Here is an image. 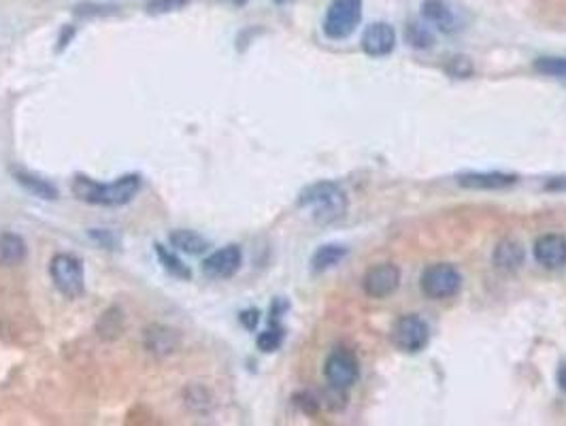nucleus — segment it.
Wrapping results in <instances>:
<instances>
[{"mask_svg":"<svg viewBox=\"0 0 566 426\" xmlns=\"http://www.w3.org/2000/svg\"><path fill=\"white\" fill-rule=\"evenodd\" d=\"M49 277L54 288L65 299L75 300L85 292V269L82 258L71 252H60L51 258Z\"/></svg>","mask_w":566,"mask_h":426,"instance_id":"7ed1b4c3","label":"nucleus"},{"mask_svg":"<svg viewBox=\"0 0 566 426\" xmlns=\"http://www.w3.org/2000/svg\"><path fill=\"white\" fill-rule=\"evenodd\" d=\"M396 48V32L387 22H375L362 34V49L373 58L390 56Z\"/></svg>","mask_w":566,"mask_h":426,"instance_id":"9b49d317","label":"nucleus"},{"mask_svg":"<svg viewBox=\"0 0 566 426\" xmlns=\"http://www.w3.org/2000/svg\"><path fill=\"white\" fill-rule=\"evenodd\" d=\"M181 345V335L167 324H150L143 331V348L147 354L156 358H167L175 354Z\"/></svg>","mask_w":566,"mask_h":426,"instance_id":"9d476101","label":"nucleus"},{"mask_svg":"<svg viewBox=\"0 0 566 426\" xmlns=\"http://www.w3.org/2000/svg\"><path fill=\"white\" fill-rule=\"evenodd\" d=\"M187 4H190V0H150V3H147V11L153 15H162L186 9Z\"/></svg>","mask_w":566,"mask_h":426,"instance_id":"bb28decb","label":"nucleus"},{"mask_svg":"<svg viewBox=\"0 0 566 426\" xmlns=\"http://www.w3.org/2000/svg\"><path fill=\"white\" fill-rule=\"evenodd\" d=\"M11 175H13L17 184L24 187L26 192H30L32 196L45 198V201H56V198L60 196L58 187L51 184V181L39 178V175L34 173H28L24 169H11Z\"/></svg>","mask_w":566,"mask_h":426,"instance_id":"f3484780","label":"nucleus"},{"mask_svg":"<svg viewBox=\"0 0 566 426\" xmlns=\"http://www.w3.org/2000/svg\"><path fill=\"white\" fill-rule=\"evenodd\" d=\"M170 248L177 252L187 254V256H203L209 252V239H205L200 232L190 229H175L169 235Z\"/></svg>","mask_w":566,"mask_h":426,"instance_id":"4468645a","label":"nucleus"},{"mask_svg":"<svg viewBox=\"0 0 566 426\" xmlns=\"http://www.w3.org/2000/svg\"><path fill=\"white\" fill-rule=\"evenodd\" d=\"M28 258L26 241L15 232H0V266L11 269L20 266Z\"/></svg>","mask_w":566,"mask_h":426,"instance_id":"2eb2a0df","label":"nucleus"},{"mask_svg":"<svg viewBox=\"0 0 566 426\" xmlns=\"http://www.w3.org/2000/svg\"><path fill=\"white\" fill-rule=\"evenodd\" d=\"M239 320H241V324L248 331H254L256 326H258L260 322V311L258 309H245L241 311V316H239Z\"/></svg>","mask_w":566,"mask_h":426,"instance_id":"c756f323","label":"nucleus"},{"mask_svg":"<svg viewBox=\"0 0 566 426\" xmlns=\"http://www.w3.org/2000/svg\"><path fill=\"white\" fill-rule=\"evenodd\" d=\"M292 401H294V405L299 407L302 413H307V416H316L319 412V399L309 390L296 392V395L292 396Z\"/></svg>","mask_w":566,"mask_h":426,"instance_id":"a878e982","label":"nucleus"},{"mask_svg":"<svg viewBox=\"0 0 566 426\" xmlns=\"http://www.w3.org/2000/svg\"><path fill=\"white\" fill-rule=\"evenodd\" d=\"M405 37H407V43L414 45L417 49H428L434 45V37L431 32V28L424 24H409L407 30H405Z\"/></svg>","mask_w":566,"mask_h":426,"instance_id":"b1692460","label":"nucleus"},{"mask_svg":"<svg viewBox=\"0 0 566 426\" xmlns=\"http://www.w3.org/2000/svg\"><path fill=\"white\" fill-rule=\"evenodd\" d=\"M300 207H313L318 224H333L347 212V196L336 181H316L299 195Z\"/></svg>","mask_w":566,"mask_h":426,"instance_id":"f03ea898","label":"nucleus"},{"mask_svg":"<svg viewBox=\"0 0 566 426\" xmlns=\"http://www.w3.org/2000/svg\"><path fill=\"white\" fill-rule=\"evenodd\" d=\"M283 337H285V331H283L282 324L271 322V326H268L265 333L258 335L256 343H258L260 352H265V354H271V352H277L279 348H282Z\"/></svg>","mask_w":566,"mask_h":426,"instance_id":"5701e85b","label":"nucleus"},{"mask_svg":"<svg viewBox=\"0 0 566 426\" xmlns=\"http://www.w3.org/2000/svg\"><path fill=\"white\" fill-rule=\"evenodd\" d=\"M324 378L333 388L347 390L358 382L360 365L356 356L347 350H335L324 362Z\"/></svg>","mask_w":566,"mask_h":426,"instance_id":"0eeeda50","label":"nucleus"},{"mask_svg":"<svg viewBox=\"0 0 566 426\" xmlns=\"http://www.w3.org/2000/svg\"><path fill=\"white\" fill-rule=\"evenodd\" d=\"M156 256L160 260V265H162V269L169 273V275L177 277V280H184V282H190L192 280V271L190 266H187L184 260L177 256L173 249H169L167 246H162V243H156Z\"/></svg>","mask_w":566,"mask_h":426,"instance_id":"aec40b11","label":"nucleus"},{"mask_svg":"<svg viewBox=\"0 0 566 426\" xmlns=\"http://www.w3.org/2000/svg\"><path fill=\"white\" fill-rule=\"evenodd\" d=\"M362 17V0H333L324 17V32L326 37L347 39L356 30Z\"/></svg>","mask_w":566,"mask_h":426,"instance_id":"39448f33","label":"nucleus"},{"mask_svg":"<svg viewBox=\"0 0 566 426\" xmlns=\"http://www.w3.org/2000/svg\"><path fill=\"white\" fill-rule=\"evenodd\" d=\"M392 343L396 345V350L405 352V354H417L428 345L431 339V331H428L426 322L420 316L407 314L400 316L392 326Z\"/></svg>","mask_w":566,"mask_h":426,"instance_id":"423d86ee","label":"nucleus"},{"mask_svg":"<svg viewBox=\"0 0 566 426\" xmlns=\"http://www.w3.org/2000/svg\"><path fill=\"white\" fill-rule=\"evenodd\" d=\"M535 258L545 269H562L566 265V237L552 232L536 239Z\"/></svg>","mask_w":566,"mask_h":426,"instance_id":"f8f14e48","label":"nucleus"},{"mask_svg":"<svg viewBox=\"0 0 566 426\" xmlns=\"http://www.w3.org/2000/svg\"><path fill=\"white\" fill-rule=\"evenodd\" d=\"M420 286L422 292H424L428 299H451L460 292L462 275L456 266H451L448 263H437L431 265L428 269H424V273H422Z\"/></svg>","mask_w":566,"mask_h":426,"instance_id":"20e7f679","label":"nucleus"},{"mask_svg":"<svg viewBox=\"0 0 566 426\" xmlns=\"http://www.w3.org/2000/svg\"><path fill=\"white\" fill-rule=\"evenodd\" d=\"M273 3H277V4H285V3H290V0H273Z\"/></svg>","mask_w":566,"mask_h":426,"instance_id":"2f4dec72","label":"nucleus"},{"mask_svg":"<svg viewBox=\"0 0 566 426\" xmlns=\"http://www.w3.org/2000/svg\"><path fill=\"white\" fill-rule=\"evenodd\" d=\"M445 71L449 73L451 77L456 79H465V77H471L473 75V62L465 58V56H456V58H451L448 62V66H445Z\"/></svg>","mask_w":566,"mask_h":426,"instance_id":"cd10ccee","label":"nucleus"},{"mask_svg":"<svg viewBox=\"0 0 566 426\" xmlns=\"http://www.w3.org/2000/svg\"><path fill=\"white\" fill-rule=\"evenodd\" d=\"M347 256V248L336 246V243H330V246H322L318 248V252L313 254L311 258V269L316 273H324L328 269H333L341 263L343 258Z\"/></svg>","mask_w":566,"mask_h":426,"instance_id":"412c9836","label":"nucleus"},{"mask_svg":"<svg viewBox=\"0 0 566 426\" xmlns=\"http://www.w3.org/2000/svg\"><path fill=\"white\" fill-rule=\"evenodd\" d=\"M400 286V269L392 263L375 265L364 273L362 290L370 299H387Z\"/></svg>","mask_w":566,"mask_h":426,"instance_id":"6e6552de","label":"nucleus"},{"mask_svg":"<svg viewBox=\"0 0 566 426\" xmlns=\"http://www.w3.org/2000/svg\"><path fill=\"white\" fill-rule=\"evenodd\" d=\"M458 186L466 190H505L518 184V175L511 173H462L458 175Z\"/></svg>","mask_w":566,"mask_h":426,"instance_id":"ddd939ff","label":"nucleus"},{"mask_svg":"<svg viewBox=\"0 0 566 426\" xmlns=\"http://www.w3.org/2000/svg\"><path fill=\"white\" fill-rule=\"evenodd\" d=\"M524 248L519 246L518 241H513V239H505V241H501L499 246L494 248V256H492V260H494V266L501 271H518L519 266L524 265Z\"/></svg>","mask_w":566,"mask_h":426,"instance_id":"a211bd4d","label":"nucleus"},{"mask_svg":"<svg viewBox=\"0 0 566 426\" xmlns=\"http://www.w3.org/2000/svg\"><path fill=\"white\" fill-rule=\"evenodd\" d=\"M90 239H92L96 246H100L105 249H116L118 246V237L107 229H92L90 230Z\"/></svg>","mask_w":566,"mask_h":426,"instance_id":"c85d7f7f","label":"nucleus"},{"mask_svg":"<svg viewBox=\"0 0 566 426\" xmlns=\"http://www.w3.org/2000/svg\"><path fill=\"white\" fill-rule=\"evenodd\" d=\"M558 384H560V388H562V390L566 392V365L560 367V371H558Z\"/></svg>","mask_w":566,"mask_h":426,"instance_id":"7c9ffc66","label":"nucleus"},{"mask_svg":"<svg viewBox=\"0 0 566 426\" xmlns=\"http://www.w3.org/2000/svg\"><path fill=\"white\" fill-rule=\"evenodd\" d=\"M422 17L426 20V24H432L443 32L456 30V24H458L454 11H451V7L445 0H426V3L422 4Z\"/></svg>","mask_w":566,"mask_h":426,"instance_id":"dca6fc26","label":"nucleus"},{"mask_svg":"<svg viewBox=\"0 0 566 426\" xmlns=\"http://www.w3.org/2000/svg\"><path fill=\"white\" fill-rule=\"evenodd\" d=\"M535 68L543 75L566 79V58H539L535 62Z\"/></svg>","mask_w":566,"mask_h":426,"instance_id":"393cba45","label":"nucleus"},{"mask_svg":"<svg viewBox=\"0 0 566 426\" xmlns=\"http://www.w3.org/2000/svg\"><path fill=\"white\" fill-rule=\"evenodd\" d=\"M248 3V0H234V4H245Z\"/></svg>","mask_w":566,"mask_h":426,"instance_id":"473e14b6","label":"nucleus"},{"mask_svg":"<svg viewBox=\"0 0 566 426\" xmlns=\"http://www.w3.org/2000/svg\"><path fill=\"white\" fill-rule=\"evenodd\" d=\"M241 248L231 243V246H224L215 249V252H211L207 258L203 260V273L209 280H231V277L237 275V271L241 269Z\"/></svg>","mask_w":566,"mask_h":426,"instance_id":"1a4fd4ad","label":"nucleus"},{"mask_svg":"<svg viewBox=\"0 0 566 426\" xmlns=\"http://www.w3.org/2000/svg\"><path fill=\"white\" fill-rule=\"evenodd\" d=\"M184 401H186V405L192 409V412L207 413L211 409V403H213V396H211V392L205 388V386L192 384L184 390Z\"/></svg>","mask_w":566,"mask_h":426,"instance_id":"4be33fe9","label":"nucleus"},{"mask_svg":"<svg viewBox=\"0 0 566 426\" xmlns=\"http://www.w3.org/2000/svg\"><path fill=\"white\" fill-rule=\"evenodd\" d=\"M126 328V317H124V311L119 309L118 305L109 307V309L105 311L99 317V322H96V333H99V337L102 341H116L122 337Z\"/></svg>","mask_w":566,"mask_h":426,"instance_id":"6ab92c4d","label":"nucleus"},{"mask_svg":"<svg viewBox=\"0 0 566 426\" xmlns=\"http://www.w3.org/2000/svg\"><path fill=\"white\" fill-rule=\"evenodd\" d=\"M143 187V178L139 173H126L122 178L107 181H96L88 175H75L71 184V192L82 203L96 204V207H124L133 203Z\"/></svg>","mask_w":566,"mask_h":426,"instance_id":"f257e3e1","label":"nucleus"}]
</instances>
